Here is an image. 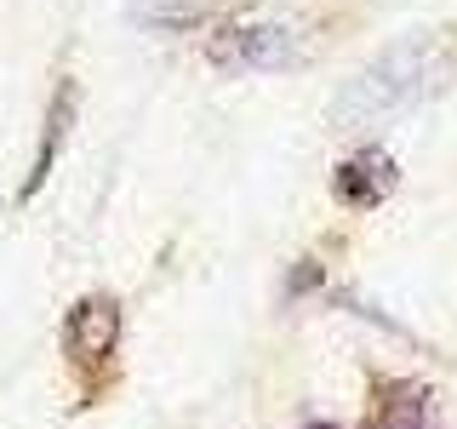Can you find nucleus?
<instances>
[{
    "label": "nucleus",
    "instance_id": "423d86ee",
    "mask_svg": "<svg viewBox=\"0 0 457 429\" xmlns=\"http://www.w3.org/2000/svg\"><path fill=\"white\" fill-rule=\"evenodd\" d=\"M320 429H337V424H320Z\"/></svg>",
    "mask_w": 457,
    "mask_h": 429
},
{
    "label": "nucleus",
    "instance_id": "f03ea898",
    "mask_svg": "<svg viewBox=\"0 0 457 429\" xmlns=\"http://www.w3.org/2000/svg\"><path fill=\"white\" fill-rule=\"evenodd\" d=\"M309 57V40L292 23H235L212 35V63L246 69V75H275V69H297Z\"/></svg>",
    "mask_w": 457,
    "mask_h": 429
},
{
    "label": "nucleus",
    "instance_id": "20e7f679",
    "mask_svg": "<svg viewBox=\"0 0 457 429\" xmlns=\"http://www.w3.org/2000/svg\"><path fill=\"white\" fill-rule=\"evenodd\" d=\"M395 183H400V172H395L389 155H383V149H361V155H349V161L337 166L332 195L343 200V206L366 212V206H378V200H389Z\"/></svg>",
    "mask_w": 457,
    "mask_h": 429
},
{
    "label": "nucleus",
    "instance_id": "f257e3e1",
    "mask_svg": "<svg viewBox=\"0 0 457 429\" xmlns=\"http://www.w3.org/2000/svg\"><path fill=\"white\" fill-rule=\"evenodd\" d=\"M446 80H457V29H435V35L400 40L378 63H366L361 75L349 80L337 114L343 121L395 114V109H411V104H423V97H435Z\"/></svg>",
    "mask_w": 457,
    "mask_h": 429
},
{
    "label": "nucleus",
    "instance_id": "39448f33",
    "mask_svg": "<svg viewBox=\"0 0 457 429\" xmlns=\"http://www.w3.org/2000/svg\"><path fill=\"white\" fill-rule=\"evenodd\" d=\"M69 126H75V80H57V92H52V104H46V132H40V149H35V166H29V178H23V200H35L40 195V183L52 178V166H57V149H63V138H69Z\"/></svg>",
    "mask_w": 457,
    "mask_h": 429
},
{
    "label": "nucleus",
    "instance_id": "7ed1b4c3",
    "mask_svg": "<svg viewBox=\"0 0 457 429\" xmlns=\"http://www.w3.org/2000/svg\"><path fill=\"white\" fill-rule=\"evenodd\" d=\"M114 343H120V304H114L109 292L75 298V309L63 315V349H69V361H80V366L109 361Z\"/></svg>",
    "mask_w": 457,
    "mask_h": 429
}]
</instances>
